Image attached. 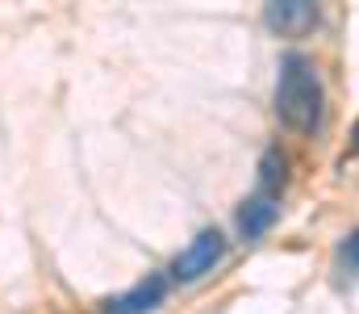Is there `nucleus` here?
<instances>
[{
    "instance_id": "nucleus-3",
    "label": "nucleus",
    "mask_w": 359,
    "mask_h": 314,
    "mask_svg": "<svg viewBox=\"0 0 359 314\" xmlns=\"http://www.w3.org/2000/svg\"><path fill=\"white\" fill-rule=\"evenodd\" d=\"M168 298V277L159 273H147L138 285H130L126 294H113L104 298V314H151L155 306H163Z\"/></svg>"
},
{
    "instance_id": "nucleus-4",
    "label": "nucleus",
    "mask_w": 359,
    "mask_h": 314,
    "mask_svg": "<svg viewBox=\"0 0 359 314\" xmlns=\"http://www.w3.org/2000/svg\"><path fill=\"white\" fill-rule=\"evenodd\" d=\"M264 21L280 38H301V34H309L322 21V13L309 0H271L268 8H264Z\"/></svg>"
},
{
    "instance_id": "nucleus-5",
    "label": "nucleus",
    "mask_w": 359,
    "mask_h": 314,
    "mask_svg": "<svg viewBox=\"0 0 359 314\" xmlns=\"http://www.w3.org/2000/svg\"><path fill=\"white\" fill-rule=\"evenodd\" d=\"M280 218V206H276V197H264V193H255V197H247L243 209H238V235L243 239H264L271 230V222Z\"/></svg>"
},
{
    "instance_id": "nucleus-1",
    "label": "nucleus",
    "mask_w": 359,
    "mask_h": 314,
    "mask_svg": "<svg viewBox=\"0 0 359 314\" xmlns=\"http://www.w3.org/2000/svg\"><path fill=\"white\" fill-rule=\"evenodd\" d=\"M322 113H326V89H322L313 59L301 51H288L276 72V117L288 130L309 134L322 126Z\"/></svg>"
},
{
    "instance_id": "nucleus-8",
    "label": "nucleus",
    "mask_w": 359,
    "mask_h": 314,
    "mask_svg": "<svg viewBox=\"0 0 359 314\" xmlns=\"http://www.w3.org/2000/svg\"><path fill=\"white\" fill-rule=\"evenodd\" d=\"M351 151H359V122H355V130H351Z\"/></svg>"
},
{
    "instance_id": "nucleus-7",
    "label": "nucleus",
    "mask_w": 359,
    "mask_h": 314,
    "mask_svg": "<svg viewBox=\"0 0 359 314\" xmlns=\"http://www.w3.org/2000/svg\"><path fill=\"white\" fill-rule=\"evenodd\" d=\"M339 260H343L351 273H359V230H351V235L339 243Z\"/></svg>"
},
{
    "instance_id": "nucleus-2",
    "label": "nucleus",
    "mask_w": 359,
    "mask_h": 314,
    "mask_svg": "<svg viewBox=\"0 0 359 314\" xmlns=\"http://www.w3.org/2000/svg\"><path fill=\"white\" fill-rule=\"evenodd\" d=\"M222 256H226V235H222L217 226H205L176 260H172V277L184 281V285H188V281H201L205 273H213V268L222 264Z\"/></svg>"
},
{
    "instance_id": "nucleus-6",
    "label": "nucleus",
    "mask_w": 359,
    "mask_h": 314,
    "mask_svg": "<svg viewBox=\"0 0 359 314\" xmlns=\"http://www.w3.org/2000/svg\"><path fill=\"white\" fill-rule=\"evenodd\" d=\"M284 181H288V159H284L280 147H268L264 159H259V193L264 197H280Z\"/></svg>"
}]
</instances>
